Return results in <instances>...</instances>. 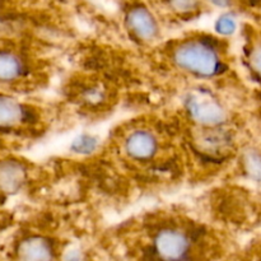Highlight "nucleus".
I'll list each match as a JSON object with an SVG mask.
<instances>
[{
    "mask_svg": "<svg viewBox=\"0 0 261 261\" xmlns=\"http://www.w3.org/2000/svg\"><path fill=\"white\" fill-rule=\"evenodd\" d=\"M216 30L222 35H231L236 30V22L229 15H223L218 19L216 24Z\"/></svg>",
    "mask_w": 261,
    "mask_h": 261,
    "instance_id": "9b49d317",
    "label": "nucleus"
},
{
    "mask_svg": "<svg viewBox=\"0 0 261 261\" xmlns=\"http://www.w3.org/2000/svg\"><path fill=\"white\" fill-rule=\"evenodd\" d=\"M66 261H82L81 260V257L78 256V255H70V256L68 257V259H66Z\"/></svg>",
    "mask_w": 261,
    "mask_h": 261,
    "instance_id": "4468645a",
    "label": "nucleus"
},
{
    "mask_svg": "<svg viewBox=\"0 0 261 261\" xmlns=\"http://www.w3.org/2000/svg\"><path fill=\"white\" fill-rule=\"evenodd\" d=\"M27 68L22 56L13 50L0 48V83H14L20 81Z\"/></svg>",
    "mask_w": 261,
    "mask_h": 261,
    "instance_id": "0eeeda50",
    "label": "nucleus"
},
{
    "mask_svg": "<svg viewBox=\"0 0 261 261\" xmlns=\"http://www.w3.org/2000/svg\"><path fill=\"white\" fill-rule=\"evenodd\" d=\"M217 43L218 42L211 37L181 43L173 51V61L180 69L198 76L218 75L227 66L217 54Z\"/></svg>",
    "mask_w": 261,
    "mask_h": 261,
    "instance_id": "f257e3e1",
    "label": "nucleus"
},
{
    "mask_svg": "<svg viewBox=\"0 0 261 261\" xmlns=\"http://www.w3.org/2000/svg\"><path fill=\"white\" fill-rule=\"evenodd\" d=\"M172 4L178 9H189L194 7L195 0H172Z\"/></svg>",
    "mask_w": 261,
    "mask_h": 261,
    "instance_id": "f8f14e48",
    "label": "nucleus"
},
{
    "mask_svg": "<svg viewBox=\"0 0 261 261\" xmlns=\"http://www.w3.org/2000/svg\"><path fill=\"white\" fill-rule=\"evenodd\" d=\"M97 140L88 135H82L73 143V149L79 153H89L96 148Z\"/></svg>",
    "mask_w": 261,
    "mask_h": 261,
    "instance_id": "9d476101",
    "label": "nucleus"
},
{
    "mask_svg": "<svg viewBox=\"0 0 261 261\" xmlns=\"http://www.w3.org/2000/svg\"><path fill=\"white\" fill-rule=\"evenodd\" d=\"M125 152L139 162L152 160L158 149L157 138L148 130H135L125 139Z\"/></svg>",
    "mask_w": 261,
    "mask_h": 261,
    "instance_id": "20e7f679",
    "label": "nucleus"
},
{
    "mask_svg": "<svg viewBox=\"0 0 261 261\" xmlns=\"http://www.w3.org/2000/svg\"><path fill=\"white\" fill-rule=\"evenodd\" d=\"M32 115L17 99L0 94V129L17 127L22 122L31 120Z\"/></svg>",
    "mask_w": 261,
    "mask_h": 261,
    "instance_id": "423d86ee",
    "label": "nucleus"
},
{
    "mask_svg": "<svg viewBox=\"0 0 261 261\" xmlns=\"http://www.w3.org/2000/svg\"><path fill=\"white\" fill-rule=\"evenodd\" d=\"M186 107L194 121L204 126H218L226 120V111L206 91H195L189 96Z\"/></svg>",
    "mask_w": 261,
    "mask_h": 261,
    "instance_id": "7ed1b4c3",
    "label": "nucleus"
},
{
    "mask_svg": "<svg viewBox=\"0 0 261 261\" xmlns=\"http://www.w3.org/2000/svg\"><path fill=\"white\" fill-rule=\"evenodd\" d=\"M127 24L138 37L149 40L157 33V24L154 18L144 8H135L127 15Z\"/></svg>",
    "mask_w": 261,
    "mask_h": 261,
    "instance_id": "1a4fd4ad",
    "label": "nucleus"
},
{
    "mask_svg": "<svg viewBox=\"0 0 261 261\" xmlns=\"http://www.w3.org/2000/svg\"><path fill=\"white\" fill-rule=\"evenodd\" d=\"M25 181V170L17 161H0V191L17 193Z\"/></svg>",
    "mask_w": 261,
    "mask_h": 261,
    "instance_id": "6e6552de",
    "label": "nucleus"
},
{
    "mask_svg": "<svg viewBox=\"0 0 261 261\" xmlns=\"http://www.w3.org/2000/svg\"><path fill=\"white\" fill-rule=\"evenodd\" d=\"M199 234L195 231L181 228L177 224L163 226L153 234L150 256L154 261H190Z\"/></svg>",
    "mask_w": 261,
    "mask_h": 261,
    "instance_id": "f03ea898",
    "label": "nucleus"
},
{
    "mask_svg": "<svg viewBox=\"0 0 261 261\" xmlns=\"http://www.w3.org/2000/svg\"><path fill=\"white\" fill-rule=\"evenodd\" d=\"M216 5H219V7H226V5L229 4V0H211Z\"/></svg>",
    "mask_w": 261,
    "mask_h": 261,
    "instance_id": "ddd939ff",
    "label": "nucleus"
},
{
    "mask_svg": "<svg viewBox=\"0 0 261 261\" xmlns=\"http://www.w3.org/2000/svg\"><path fill=\"white\" fill-rule=\"evenodd\" d=\"M18 261H54L53 245L47 239L31 236L19 242L17 247Z\"/></svg>",
    "mask_w": 261,
    "mask_h": 261,
    "instance_id": "39448f33",
    "label": "nucleus"
}]
</instances>
